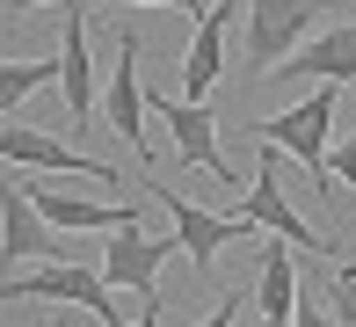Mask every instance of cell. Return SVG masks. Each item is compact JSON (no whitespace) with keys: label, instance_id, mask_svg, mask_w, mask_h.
Wrapping results in <instances>:
<instances>
[{"label":"cell","instance_id":"obj_25","mask_svg":"<svg viewBox=\"0 0 356 327\" xmlns=\"http://www.w3.org/2000/svg\"><path fill=\"white\" fill-rule=\"evenodd\" d=\"M204 8H211V0H204Z\"/></svg>","mask_w":356,"mask_h":327},{"label":"cell","instance_id":"obj_11","mask_svg":"<svg viewBox=\"0 0 356 327\" xmlns=\"http://www.w3.org/2000/svg\"><path fill=\"white\" fill-rule=\"evenodd\" d=\"M138 29H124L117 22V73H109V117L102 124H117L124 131V145L138 153V168H145V88H138Z\"/></svg>","mask_w":356,"mask_h":327},{"label":"cell","instance_id":"obj_8","mask_svg":"<svg viewBox=\"0 0 356 327\" xmlns=\"http://www.w3.org/2000/svg\"><path fill=\"white\" fill-rule=\"evenodd\" d=\"M168 255H182V240H175V233L124 225V233H109L102 276H109V291H145V298H153V291H160V269H168Z\"/></svg>","mask_w":356,"mask_h":327},{"label":"cell","instance_id":"obj_12","mask_svg":"<svg viewBox=\"0 0 356 327\" xmlns=\"http://www.w3.org/2000/svg\"><path fill=\"white\" fill-rule=\"evenodd\" d=\"M22 189L58 233H124V225H145L131 204H95V196H73V189H51V182H22Z\"/></svg>","mask_w":356,"mask_h":327},{"label":"cell","instance_id":"obj_16","mask_svg":"<svg viewBox=\"0 0 356 327\" xmlns=\"http://www.w3.org/2000/svg\"><path fill=\"white\" fill-rule=\"evenodd\" d=\"M58 80V58H0V117H22V102Z\"/></svg>","mask_w":356,"mask_h":327},{"label":"cell","instance_id":"obj_13","mask_svg":"<svg viewBox=\"0 0 356 327\" xmlns=\"http://www.w3.org/2000/svg\"><path fill=\"white\" fill-rule=\"evenodd\" d=\"M225 29H233V0H211V8L197 15V29H189V51H182V102H204L211 95V80L225 73Z\"/></svg>","mask_w":356,"mask_h":327},{"label":"cell","instance_id":"obj_21","mask_svg":"<svg viewBox=\"0 0 356 327\" xmlns=\"http://www.w3.org/2000/svg\"><path fill=\"white\" fill-rule=\"evenodd\" d=\"M334 175H349V182H356V131H349L342 145H334Z\"/></svg>","mask_w":356,"mask_h":327},{"label":"cell","instance_id":"obj_9","mask_svg":"<svg viewBox=\"0 0 356 327\" xmlns=\"http://www.w3.org/2000/svg\"><path fill=\"white\" fill-rule=\"evenodd\" d=\"M0 160H15V168H44V175H88V182H117V168L95 153H80V145L51 138V131L37 124H0Z\"/></svg>","mask_w":356,"mask_h":327},{"label":"cell","instance_id":"obj_22","mask_svg":"<svg viewBox=\"0 0 356 327\" xmlns=\"http://www.w3.org/2000/svg\"><path fill=\"white\" fill-rule=\"evenodd\" d=\"M160 313H168V298H160V291H153V298H145V313H138L131 327H160Z\"/></svg>","mask_w":356,"mask_h":327},{"label":"cell","instance_id":"obj_10","mask_svg":"<svg viewBox=\"0 0 356 327\" xmlns=\"http://www.w3.org/2000/svg\"><path fill=\"white\" fill-rule=\"evenodd\" d=\"M269 80H284V88H298V80H356V22H334V29H313V37L291 51Z\"/></svg>","mask_w":356,"mask_h":327},{"label":"cell","instance_id":"obj_5","mask_svg":"<svg viewBox=\"0 0 356 327\" xmlns=\"http://www.w3.org/2000/svg\"><path fill=\"white\" fill-rule=\"evenodd\" d=\"M0 298H66V305H88L102 327H131L109 298V276L102 269H73V262H44L29 276H0Z\"/></svg>","mask_w":356,"mask_h":327},{"label":"cell","instance_id":"obj_17","mask_svg":"<svg viewBox=\"0 0 356 327\" xmlns=\"http://www.w3.org/2000/svg\"><path fill=\"white\" fill-rule=\"evenodd\" d=\"M327 313H334V327H356V262H334V276H327Z\"/></svg>","mask_w":356,"mask_h":327},{"label":"cell","instance_id":"obj_15","mask_svg":"<svg viewBox=\"0 0 356 327\" xmlns=\"http://www.w3.org/2000/svg\"><path fill=\"white\" fill-rule=\"evenodd\" d=\"M254 313H262V320H291V313H298V262H291V240H269Z\"/></svg>","mask_w":356,"mask_h":327},{"label":"cell","instance_id":"obj_23","mask_svg":"<svg viewBox=\"0 0 356 327\" xmlns=\"http://www.w3.org/2000/svg\"><path fill=\"white\" fill-rule=\"evenodd\" d=\"M29 8H44V0H0V15H29Z\"/></svg>","mask_w":356,"mask_h":327},{"label":"cell","instance_id":"obj_20","mask_svg":"<svg viewBox=\"0 0 356 327\" xmlns=\"http://www.w3.org/2000/svg\"><path fill=\"white\" fill-rule=\"evenodd\" d=\"M197 327H240V291H233V298H225V305H218V313H204Z\"/></svg>","mask_w":356,"mask_h":327},{"label":"cell","instance_id":"obj_19","mask_svg":"<svg viewBox=\"0 0 356 327\" xmlns=\"http://www.w3.org/2000/svg\"><path fill=\"white\" fill-rule=\"evenodd\" d=\"M88 8H175V15H204V0H88Z\"/></svg>","mask_w":356,"mask_h":327},{"label":"cell","instance_id":"obj_3","mask_svg":"<svg viewBox=\"0 0 356 327\" xmlns=\"http://www.w3.org/2000/svg\"><path fill=\"white\" fill-rule=\"evenodd\" d=\"M145 109H153V117H168V138H175V160H182V168L211 175V182H225V189L240 182L233 160H225V145H218V109L182 102V95H168V88H145Z\"/></svg>","mask_w":356,"mask_h":327},{"label":"cell","instance_id":"obj_18","mask_svg":"<svg viewBox=\"0 0 356 327\" xmlns=\"http://www.w3.org/2000/svg\"><path fill=\"white\" fill-rule=\"evenodd\" d=\"M291 327H334V313L320 305V291H313V284H298V313H291Z\"/></svg>","mask_w":356,"mask_h":327},{"label":"cell","instance_id":"obj_6","mask_svg":"<svg viewBox=\"0 0 356 327\" xmlns=\"http://www.w3.org/2000/svg\"><path fill=\"white\" fill-rule=\"evenodd\" d=\"M15 262H66V255H58V225L29 204V189L15 175H0V276Z\"/></svg>","mask_w":356,"mask_h":327},{"label":"cell","instance_id":"obj_14","mask_svg":"<svg viewBox=\"0 0 356 327\" xmlns=\"http://www.w3.org/2000/svg\"><path fill=\"white\" fill-rule=\"evenodd\" d=\"M58 80H66V124H95V58H88V0H66V29H58Z\"/></svg>","mask_w":356,"mask_h":327},{"label":"cell","instance_id":"obj_24","mask_svg":"<svg viewBox=\"0 0 356 327\" xmlns=\"http://www.w3.org/2000/svg\"><path fill=\"white\" fill-rule=\"evenodd\" d=\"M248 327H291V320H262V313H254V320H248Z\"/></svg>","mask_w":356,"mask_h":327},{"label":"cell","instance_id":"obj_4","mask_svg":"<svg viewBox=\"0 0 356 327\" xmlns=\"http://www.w3.org/2000/svg\"><path fill=\"white\" fill-rule=\"evenodd\" d=\"M320 8H327V0H248V73L269 80L320 29Z\"/></svg>","mask_w":356,"mask_h":327},{"label":"cell","instance_id":"obj_7","mask_svg":"<svg viewBox=\"0 0 356 327\" xmlns=\"http://www.w3.org/2000/svg\"><path fill=\"white\" fill-rule=\"evenodd\" d=\"M138 175H145V189H153V204L175 218V240H182V255L197 262V269H211V255L225 248V240H248V225H240V218H218V211L189 204V196H182V189H168L153 168H138Z\"/></svg>","mask_w":356,"mask_h":327},{"label":"cell","instance_id":"obj_2","mask_svg":"<svg viewBox=\"0 0 356 327\" xmlns=\"http://www.w3.org/2000/svg\"><path fill=\"white\" fill-rule=\"evenodd\" d=\"M284 145H262V160H254V182H248V204L233 211L240 225H262V233H277V240H298L305 255H320V262H334V240L327 233H313V225L298 218V211H291V196H284Z\"/></svg>","mask_w":356,"mask_h":327},{"label":"cell","instance_id":"obj_1","mask_svg":"<svg viewBox=\"0 0 356 327\" xmlns=\"http://www.w3.org/2000/svg\"><path fill=\"white\" fill-rule=\"evenodd\" d=\"M334 117H342V80H320V88L305 95V102H291L284 117H254L262 145H284V153L313 175V196H320V204L334 196V153H327Z\"/></svg>","mask_w":356,"mask_h":327}]
</instances>
